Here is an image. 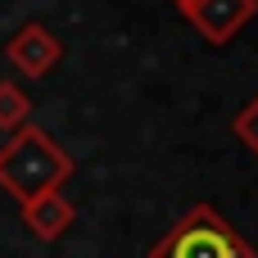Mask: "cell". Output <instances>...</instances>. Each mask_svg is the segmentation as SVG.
<instances>
[{
	"label": "cell",
	"instance_id": "obj_1",
	"mask_svg": "<svg viewBox=\"0 0 258 258\" xmlns=\"http://www.w3.org/2000/svg\"><path fill=\"white\" fill-rule=\"evenodd\" d=\"M68 177H73V159L32 122L0 145V190H9L18 204L59 190Z\"/></svg>",
	"mask_w": 258,
	"mask_h": 258
},
{
	"label": "cell",
	"instance_id": "obj_2",
	"mask_svg": "<svg viewBox=\"0 0 258 258\" xmlns=\"http://www.w3.org/2000/svg\"><path fill=\"white\" fill-rule=\"evenodd\" d=\"M150 258H254V245L213 209V204H195L154 249Z\"/></svg>",
	"mask_w": 258,
	"mask_h": 258
},
{
	"label": "cell",
	"instance_id": "obj_3",
	"mask_svg": "<svg viewBox=\"0 0 258 258\" xmlns=\"http://www.w3.org/2000/svg\"><path fill=\"white\" fill-rule=\"evenodd\" d=\"M5 59H9L23 77H45V73H54V63L63 59V45H59V36H54L45 23H23V27L5 41Z\"/></svg>",
	"mask_w": 258,
	"mask_h": 258
},
{
	"label": "cell",
	"instance_id": "obj_4",
	"mask_svg": "<svg viewBox=\"0 0 258 258\" xmlns=\"http://www.w3.org/2000/svg\"><path fill=\"white\" fill-rule=\"evenodd\" d=\"M254 14H258V0H200L190 23L209 45H227L245 32V23H254Z\"/></svg>",
	"mask_w": 258,
	"mask_h": 258
},
{
	"label": "cell",
	"instance_id": "obj_5",
	"mask_svg": "<svg viewBox=\"0 0 258 258\" xmlns=\"http://www.w3.org/2000/svg\"><path fill=\"white\" fill-rule=\"evenodd\" d=\"M18 213H23V227L36 236V240H59L68 227H73V204L59 195V190H50V195H41V200H32V204H18Z\"/></svg>",
	"mask_w": 258,
	"mask_h": 258
},
{
	"label": "cell",
	"instance_id": "obj_6",
	"mask_svg": "<svg viewBox=\"0 0 258 258\" xmlns=\"http://www.w3.org/2000/svg\"><path fill=\"white\" fill-rule=\"evenodd\" d=\"M27 118H32V100L23 95V86L18 82H0V132L18 136L27 127Z\"/></svg>",
	"mask_w": 258,
	"mask_h": 258
},
{
	"label": "cell",
	"instance_id": "obj_7",
	"mask_svg": "<svg viewBox=\"0 0 258 258\" xmlns=\"http://www.w3.org/2000/svg\"><path fill=\"white\" fill-rule=\"evenodd\" d=\"M231 132H236V141H240V145H245V150L258 159V95L245 104V109H240V113H236Z\"/></svg>",
	"mask_w": 258,
	"mask_h": 258
},
{
	"label": "cell",
	"instance_id": "obj_8",
	"mask_svg": "<svg viewBox=\"0 0 258 258\" xmlns=\"http://www.w3.org/2000/svg\"><path fill=\"white\" fill-rule=\"evenodd\" d=\"M172 5H177V9H181V14H186V18H190V14H195V5H200V0H172Z\"/></svg>",
	"mask_w": 258,
	"mask_h": 258
}]
</instances>
